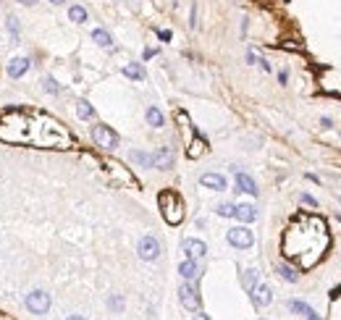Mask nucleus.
<instances>
[{
    "label": "nucleus",
    "mask_w": 341,
    "mask_h": 320,
    "mask_svg": "<svg viewBox=\"0 0 341 320\" xmlns=\"http://www.w3.org/2000/svg\"><path fill=\"white\" fill-rule=\"evenodd\" d=\"M158 37H160L163 42H168V40H170V32H168V29H160V32H158Z\"/></svg>",
    "instance_id": "obj_32"
},
{
    "label": "nucleus",
    "mask_w": 341,
    "mask_h": 320,
    "mask_svg": "<svg viewBox=\"0 0 341 320\" xmlns=\"http://www.w3.org/2000/svg\"><path fill=\"white\" fill-rule=\"evenodd\" d=\"M242 281H244V289H250V292H252V289L257 286V270H247Z\"/></svg>",
    "instance_id": "obj_26"
},
{
    "label": "nucleus",
    "mask_w": 341,
    "mask_h": 320,
    "mask_svg": "<svg viewBox=\"0 0 341 320\" xmlns=\"http://www.w3.org/2000/svg\"><path fill=\"white\" fill-rule=\"evenodd\" d=\"M45 92H53V95H58V92H60L58 82H55V79H50V76H48V79H45Z\"/></svg>",
    "instance_id": "obj_28"
},
{
    "label": "nucleus",
    "mask_w": 341,
    "mask_h": 320,
    "mask_svg": "<svg viewBox=\"0 0 341 320\" xmlns=\"http://www.w3.org/2000/svg\"><path fill=\"white\" fill-rule=\"evenodd\" d=\"M152 158H155V165H152V168H160V171L174 168V152H170L168 147H160Z\"/></svg>",
    "instance_id": "obj_11"
},
{
    "label": "nucleus",
    "mask_w": 341,
    "mask_h": 320,
    "mask_svg": "<svg viewBox=\"0 0 341 320\" xmlns=\"http://www.w3.org/2000/svg\"><path fill=\"white\" fill-rule=\"evenodd\" d=\"M192 320H210V317H208V315H202V312H197V315H194Z\"/></svg>",
    "instance_id": "obj_33"
},
{
    "label": "nucleus",
    "mask_w": 341,
    "mask_h": 320,
    "mask_svg": "<svg viewBox=\"0 0 341 320\" xmlns=\"http://www.w3.org/2000/svg\"><path fill=\"white\" fill-rule=\"evenodd\" d=\"M21 6H32V3H37V0H19Z\"/></svg>",
    "instance_id": "obj_34"
},
{
    "label": "nucleus",
    "mask_w": 341,
    "mask_h": 320,
    "mask_svg": "<svg viewBox=\"0 0 341 320\" xmlns=\"http://www.w3.org/2000/svg\"><path fill=\"white\" fill-rule=\"evenodd\" d=\"M147 124L155 126V129H160V126L165 124V118H163V113H160L158 108H147Z\"/></svg>",
    "instance_id": "obj_20"
},
{
    "label": "nucleus",
    "mask_w": 341,
    "mask_h": 320,
    "mask_svg": "<svg viewBox=\"0 0 341 320\" xmlns=\"http://www.w3.org/2000/svg\"><path fill=\"white\" fill-rule=\"evenodd\" d=\"M76 113H79V118H84V121L95 118V108H92L87 100H79V102H76Z\"/></svg>",
    "instance_id": "obj_21"
},
{
    "label": "nucleus",
    "mask_w": 341,
    "mask_h": 320,
    "mask_svg": "<svg viewBox=\"0 0 341 320\" xmlns=\"http://www.w3.org/2000/svg\"><path fill=\"white\" fill-rule=\"evenodd\" d=\"M302 202H304V205H313V207H318V200H315V197H310V194H304V197H302Z\"/></svg>",
    "instance_id": "obj_31"
},
{
    "label": "nucleus",
    "mask_w": 341,
    "mask_h": 320,
    "mask_svg": "<svg viewBox=\"0 0 341 320\" xmlns=\"http://www.w3.org/2000/svg\"><path fill=\"white\" fill-rule=\"evenodd\" d=\"M24 304H26V310H32V312H37V315H45V312L50 310V294L42 292V289H37V292H29L26 299H24Z\"/></svg>",
    "instance_id": "obj_6"
},
{
    "label": "nucleus",
    "mask_w": 341,
    "mask_h": 320,
    "mask_svg": "<svg viewBox=\"0 0 341 320\" xmlns=\"http://www.w3.org/2000/svg\"><path fill=\"white\" fill-rule=\"evenodd\" d=\"M307 320H320V317H318L315 312H310V315H307Z\"/></svg>",
    "instance_id": "obj_35"
},
{
    "label": "nucleus",
    "mask_w": 341,
    "mask_h": 320,
    "mask_svg": "<svg viewBox=\"0 0 341 320\" xmlns=\"http://www.w3.org/2000/svg\"><path fill=\"white\" fill-rule=\"evenodd\" d=\"M0 142L69 150L74 145V136L58 118L40 108H8L0 116Z\"/></svg>",
    "instance_id": "obj_1"
},
{
    "label": "nucleus",
    "mask_w": 341,
    "mask_h": 320,
    "mask_svg": "<svg viewBox=\"0 0 341 320\" xmlns=\"http://www.w3.org/2000/svg\"><path fill=\"white\" fill-rule=\"evenodd\" d=\"M234 207H236V205H231V202H226V205H218V216H223V218H231V216H234Z\"/></svg>",
    "instance_id": "obj_27"
},
{
    "label": "nucleus",
    "mask_w": 341,
    "mask_h": 320,
    "mask_svg": "<svg viewBox=\"0 0 341 320\" xmlns=\"http://www.w3.org/2000/svg\"><path fill=\"white\" fill-rule=\"evenodd\" d=\"M338 202H341V200H338Z\"/></svg>",
    "instance_id": "obj_38"
},
{
    "label": "nucleus",
    "mask_w": 341,
    "mask_h": 320,
    "mask_svg": "<svg viewBox=\"0 0 341 320\" xmlns=\"http://www.w3.org/2000/svg\"><path fill=\"white\" fill-rule=\"evenodd\" d=\"M325 247H328V228L318 216H297L286 228L284 236V255L297 260L302 268H313Z\"/></svg>",
    "instance_id": "obj_2"
},
{
    "label": "nucleus",
    "mask_w": 341,
    "mask_h": 320,
    "mask_svg": "<svg viewBox=\"0 0 341 320\" xmlns=\"http://www.w3.org/2000/svg\"><path fill=\"white\" fill-rule=\"evenodd\" d=\"M278 276H281L284 281H297L299 276H297V270H294V268H289V265H278Z\"/></svg>",
    "instance_id": "obj_24"
},
{
    "label": "nucleus",
    "mask_w": 341,
    "mask_h": 320,
    "mask_svg": "<svg viewBox=\"0 0 341 320\" xmlns=\"http://www.w3.org/2000/svg\"><path fill=\"white\" fill-rule=\"evenodd\" d=\"M123 74H126L129 79H139V82L145 79V68L139 66V63H129V66H123Z\"/></svg>",
    "instance_id": "obj_22"
},
{
    "label": "nucleus",
    "mask_w": 341,
    "mask_h": 320,
    "mask_svg": "<svg viewBox=\"0 0 341 320\" xmlns=\"http://www.w3.org/2000/svg\"><path fill=\"white\" fill-rule=\"evenodd\" d=\"M137 252H139L142 260H155V257L160 255V241L155 239V236H142V239H139Z\"/></svg>",
    "instance_id": "obj_7"
},
{
    "label": "nucleus",
    "mask_w": 341,
    "mask_h": 320,
    "mask_svg": "<svg viewBox=\"0 0 341 320\" xmlns=\"http://www.w3.org/2000/svg\"><path fill=\"white\" fill-rule=\"evenodd\" d=\"M92 40H95L100 48H105V50L113 48V40H111V34H108L105 29H95V32H92Z\"/></svg>",
    "instance_id": "obj_19"
},
{
    "label": "nucleus",
    "mask_w": 341,
    "mask_h": 320,
    "mask_svg": "<svg viewBox=\"0 0 341 320\" xmlns=\"http://www.w3.org/2000/svg\"><path fill=\"white\" fill-rule=\"evenodd\" d=\"M92 139H95V145L103 147V150H116L118 147V134L105 124L92 126Z\"/></svg>",
    "instance_id": "obj_4"
},
{
    "label": "nucleus",
    "mask_w": 341,
    "mask_h": 320,
    "mask_svg": "<svg viewBox=\"0 0 341 320\" xmlns=\"http://www.w3.org/2000/svg\"><path fill=\"white\" fill-rule=\"evenodd\" d=\"M205 150H208V142H205L199 134H194V139H192V145H189V150H187V155H189V158H199Z\"/></svg>",
    "instance_id": "obj_17"
},
{
    "label": "nucleus",
    "mask_w": 341,
    "mask_h": 320,
    "mask_svg": "<svg viewBox=\"0 0 341 320\" xmlns=\"http://www.w3.org/2000/svg\"><path fill=\"white\" fill-rule=\"evenodd\" d=\"M108 307L116 310V312H121V310H123V299H121V297H111V299H108Z\"/></svg>",
    "instance_id": "obj_29"
},
{
    "label": "nucleus",
    "mask_w": 341,
    "mask_h": 320,
    "mask_svg": "<svg viewBox=\"0 0 341 320\" xmlns=\"http://www.w3.org/2000/svg\"><path fill=\"white\" fill-rule=\"evenodd\" d=\"M50 3H55V6H60V3H66V0H50Z\"/></svg>",
    "instance_id": "obj_37"
},
{
    "label": "nucleus",
    "mask_w": 341,
    "mask_h": 320,
    "mask_svg": "<svg viewBox=\"0 0 341 320\" xmlns=\"http://www.w3.org/2000/svg\"><path fill=\"white\" fill-rule=\"evenodd\" d=\"M289 310L291 312H299V315H310V312H313V307H307V304L299 302V299H291L289 302Z\"/></svg>",
    "instance_id": "obj_25"
},
{
    "label": "nucleus",
    "mask_w": 341,
    "mask_h": 320,
    "mask_svg": "<svg viewBox=\"0 0 341 320\" xmlns=\"http://www.w3.org/2000/svg\"><path fill=\"white\" fill-rule=\"evenodd\" d=\"M66 320H84L82 315H71V317H66Z\"/></svg>",
    "instance_id": "obj_36"
},
{
    "label": "nucleus",
    "mask_w": 341,
    "mask_h": 320,
    "mask_svg": "<svg viewBox=\"0 0 341 320\" xmlns=\"http://www.w3.org/2000/svg\"><path fill=\"white\" fill-rule=\"evenodd\" d=\"M252 302L257 304V307H268V304L273 302V294H270V286H265V283H257L255 289H252Z\"/></svg>",
    "instance_id": "obj_10"
},
{
    "label": "nucleus",
    "mask_w": 341,
    "mask_h": 320,
    "mask_svg": "<svg viewBox=\"0 0 341 320\" xmlns=\"http://www.w3.org/2000/svg\"><path fill=\"white\" fill-rule=\"evenodd\" d=\"M131 160H134V163H139L142 168H152V165H155V158L150 155V152H139V150H134V152H131Z\"/></svg>",
    "instance_id": "obj_18"
},
{
    "label": "nucleus",
    "mask_w": 341,
    "mask_h": 320,
    "mask_svg": "<svg viewBox=\"0 0 341 320\" xmlns=\"http://www.w3.org/2000/svg\"><path fill=\"white\" fill-rule=\"evenodd\" d=\"M199 184L208 187V189H215V192H223V189H226V179H223L221 173H202Z\"/></svg>",
    "instance_id": "obj_13"
},
{
    "label": "nucleus",
    "mask_w": 341,
    "mask_h": 320,
    "mask_svg": "<svg viewBox=\"0 0 341 320\" xmlns=\"http://www.w3.org/2000/svg\"><path fill=\"white\" fill-rule=\"evenodd\" d=\"M8 32H13V37L19 34V24H16V19H13V16H8Z\"/></svg>",
    "instance_id": "obj_30"
},
{
    "label": "nucleus",
    "mask_w": 341,
    "mask_h": 320,
    "mask_svg": "<svg viewBox=\"0 0 341 320\" xmlns=\"http://www.w3.org/2000/svg\"><path fill=\"white\" fill-rule=\"evenodd\" d=\"M179 273H181L184 281H194V278L199 276V265H197V260H184V263L179 265Z\"/></svg>",
    "instance_id": "obj_16"
},
{
    "label": "nucleus",
    "mask_w": 341,
    "mask_h": 320,
    "mask_svg": "<svg viewBox=\"0 0 341 320\" xmlns=\"http://www.w3.org/2000/svg\"><path fill=\"white\" fill-rule=\"evenodd\" d=\"M29 66H32V60H29V58H13L8 63V76H11V79H21V76L29 71Z\"/></svg>",
    "instance_id": "obj_12"
},
{
    "label": "nucleus",
    "mask_w": 341,
    "mask_h": 320,
    "mask_svg": "<svg viewBox=\"0 0 341 320\" xmlns=\"http://www.w3.org/2000/svg\"><path fill=\"white\" fill-rule=\"evenodd\" d=\"M179 299H181V304L187 310H192V312H197L199 310V294H197V289L187 281V283H181V289H179Z\"/></svg>",
    "instance_id": "obj_8"
},
{
    "label": "nucleus",
    "mask_w": 341,
    "mask_h": 320,
    "mask_svg": "<svg viewBox=\"0 0 341 320\" xmlns=\"http://www.w3.org/2000/svg\"><path fill=\"white\" fill-rule=\"evenodd\" d=\"M228 244L236 247V250H250V247L255 244V234H252L247 226L228 228Z\"/></svg>",
    "instance_id": "obj_5"
},
{
    "label": "nucleus",
    "mask_w": 341,
    "mask_h": 320,
    "mask_svg": "<svg viewBox=\"0 0 341 320\" xmlns=\"http://www.w3.org/2000/svg\"><path fill=\"white\" fill-rule=\"evenodd\" d=\"M69 19L76 21V24H84V21H87V11H84L82 6H71V8H69Z\"/></svg>",
    "instance_id": "obj_23"
},
{
    "label": "nucleus",
    "mask_w": 341,
    "mask_h": 320,
    "mask_svg": "<svg viewBox=\"0 0 341 320\" xmlns=\"http://www.w3.org/2000/svg\"><path fill=\"white\" fill-rule=\"evenodd\" d=\"M234 218H239L242 223H252L257 218V210H255V205H236L234 207Z\"/></svg>",
    "instance_id": "obj_15"
},
{
    "label": "nucleus",
    "mask_w": 341,
    "mask_h": 320,
    "mask_svg": "<svg viewBox=\"0 0 341 320\" xmlns=\"http://www.w3.org/2000/svg\"><path fill=\"white\" fill-rule=\"evenodd\" d=\"M158 205H160V212L168 226H179L184 221V200L179 197V192L174 189H165L158 194Z\"/></svg>",
    "instance_id": "obj_3"
},
{
    "label": "nucleus",
    "mask_w": 341,
    "mask_h": 320,
    "mask_svg": "<svg viewBox=\"0 0 341 320\" xmlns=\"http://www.w3.org/2000/svg\"><path fill=\"white\" fill-rule=\"evenodd\" d=\"M181 250H184V255H187V260H202V257L208 255L205 241H199V239H184Z\"/></svg>",
    "instance_id": "obj_9"
},
{
    "label": "nucleus",
    "mask_w": 341,
    "mask_h": 320,
    "mask_svg": "<svg viewBox=\"0 0 341 320\" xmlns=\"http://www.w3.org/2000/svg\"><path fill=\"white\" fill-rule=\"evenodd\" d=\"M236 189L244 192V194H257V184H255V179L252 176H247L242 171H236Z\"/></svg>",
    "instance_id": "obj_14"
}]
</instances>
